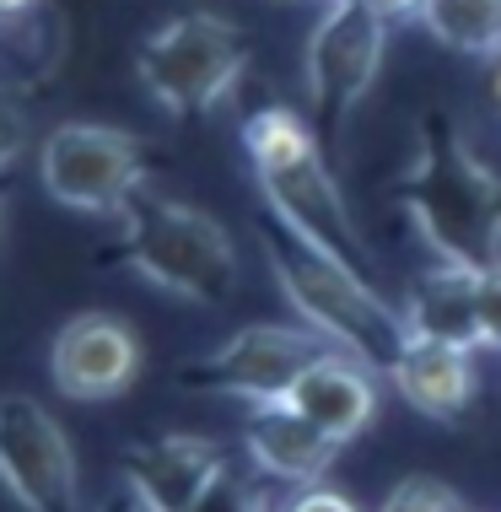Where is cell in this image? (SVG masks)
I'll return each mask as SVG.
<instances>
[{
  "instance_id": "603a6c76",
  "label": "cell",
  "mask_w": 501,
  "mask_h": 512,
  "mask_svg": "<svg viewBox=\"0 0 501 512\" xmlns=\"http://www.w3.org/2000/svg\"><path fill=\"white\" fill-rule=\"evenodd\" d=\"M491 98H496V108H501V54L491 60Z\"/></svg>"
},
{
  "instance_id": "ac0fdd59",
  "label": "cell",
  "mask_w": 501,
  "mask_h": 512,
  "mask_svg": "<svg viewBox=\"0 0 501 512\" xmlns=\"http://www.w3.org/2000/svg\"><path fill=\"white\" fill-rule=\"evenodd\" d=\"M475 318H480V345L501 351V265H485L475 275Z\"/></svg>"
},
{
  "instance_id": "4fadbf2b",
  "label": "cell",
  "mask_w": 501,
  "mask_h": 512,
  "mask_svg": "<svg viewBox=\"0 0 501 512\" xmlns=\"http://www.w3.org/2000/svg\"><path fill=\"white\" fill-rule=\"evenodd\" d=\"M243 453L264 480H281V486L297 491V486H318V480L329 475L334 459H340V442L324 437L308 415L291 410L281 399V405H254L248 410Z\"/></svg>"
},
{
  "instance_id": "9a60e30c",
  "label": "cell",
  "mask_w": 501,
  "mask_h": 512,
  "mask_svg": "<svg viewBox=\"0 0 501 512\" xmlns=\"http://www.w3.org/2000/svg\"><path fill=\"white\" fill-rule=\"evenodd\" d=\"M475 275L464 265H431L410 297L399 302L410 324V340H437L458 345V351H485L480 345V318H475Z\"/></svg>"
},
{
  "instance_id": "d4e9b609",
  "label": "cell",
  "mask_w": 501,
  "mask_h": 512,
  "mask_svg": "<svg viewBox=\"0 0 501 512\" xmlns=\"http://www.w3.org/2000/svg\"><path fill=\"white\" fill-rule=\"evenodd\" d=\"M286 6H297V0H286Z\"/></svg>"
},
{
  "instance_id": "8fae6325",
  "label": "cell",
  "mask_w": 501,
  "mask_h": 512,
  "mask_svg": "<svg viewBox=\"0 0 501 512\" xmlns=\"http://www.w3.org/2000/svg\"><path fill=\"white\" fill-rule=\"evenodd\" d=\"M227 475V448L200 432H167L151 442H135L124 453L119 486L146 512H194L200 496Z\"/></svg>"
},
{
  "instance_id": "44dd1931",
  "label": "cell",
  "mask_w": 501,
  "mask_h": 512,
  "mask_svg": "<svg viewBox=\"0 0 501 512\" xmlns=\"http://www.w3.org/2000/svg\"><path fill=\"white\" fill-rule=\"evenodd\" d=\"M367 6L378 11L383 22H415V17H421L426 0H367Z\"/></svg>"
},
{
  "instance_id": "ffe728a7",
  "label": "cell",
  "mask_w": 501,
  "mask_h": 512,
  "mask_svg": "<svg viewBox=\"0 0 501 512\" xmlns=\"http://www.w3.org/2000/svg\"><path fill=\"white\" fill-rule=\"evenodd\" d=\"M275 512H361V507L345 491H334V486L318 480V486H297V491H291V502H281Z\"/></svg>"
},
{
  "instance_id": "cb8c5ba5",
  "label": "cell",
  "mask_w": 501,
  "mask_h": 512,
  "mask_svg": "<svg viewBox=\"0 0 501 512\" xmlns=\"http://www.w3.org/2000/svg\"><path fill=\"white\" fill-rule=\"evenodd\" d=\"M119 507H124V512H146V507H141V502H135V496H130V491H124V486H119Z\"/></svg>"
},
{
  "instance_id": "e0dca14e",
  "label": "cell",
  "mask_w": 501,
  "mask_h": 512,
  "mask_svg": "<svg viewBox=\"0 0 501 512\" xmlns=\"http://www.w3.org/2000/svg\"><path fill=\"white\" fill-rule=\"evenodd\" d=\"M378 512H469V502L448 486V480L405 475L399 486H388V496L378 502Z\"/></svg>"
},
{
  "instance_id": "5b68a950",
  "label": "cell",
  "mask_w": 501,
  "mask_h": 512,
  "mask_svg": "<svg viewBox=\"0 0 501 512\" xmlns=\"http://www.w3.org/2000/svg\"><path fill=\"white\" fill-rule=\"evenodd\" d=\"M248 65L243 27L221 11H184L162 22L135 54V76L167 114L194 119L211 114L238 92V76Z\"/></svg>"
},
{
  "instance_id": "3957f363",
  "label": "cell",
  "mask_w": 501,
  "mask_h": 512,
  "mask_svg": "<svg viewBox=\"0 0 501 512\" xmlns=\"http://www.w3.org/2000/svg\"><path fill=\"white\" fill-rule=\"evenodd\" d=\"M119 227V254L135 281L194 308H216L238 292V243L211 211L173 195H141L119 216Z\"/></svg>"
},
{
  "instance_id": "6da1fadb",
  "label": "cell",
  "mask_w": 501,
  "mask_h": 512,
  "mask_svg": "<svg viewBox=\"0 0 501 512\" xmlns=\"http://www.w3.org/2000/svg\"><path fill=\"white\" fill-rule=\"evenodd\" d=\"M259 254L270 265L275 292L297 313V324H308L334 351L361 356L367 367H378L388 378V367L410 345V324H405V308L378 286V275L302 243L275 216H264V227H259Z\"/></svg>"
},
{
  "instance_id": "30bf717a",
  "label": "cell",
  "mask_w": 501,
  "mask_h": 512,
  "mask_svg": "<svg viewBox=\"0 0 501 512\" xmlns=\"http://www.w3.org/2000/svg\"><path fill=\"white\" fill-rule=\"evenodd\" d=\"M141 367V335L119 313H76L49 340V378L76 405H103V399L130 394Z\"/></svg>"
},
{
  "instance_id": "9c48e42d",
  "label": "cell",
  "mask_w": 501,
  "mask_h": 512,
  "mask_svg": "<svg viewBox=\"0 0 501 512\" xmlns=\"http://www.w3.org/2000/svg\"><path fill=\"white\" fill-rule=\"evenodd\" d=\"M0 491L22 512H87L71 437L33 394H0Z\"/></svg>"
},
{
  "instance_id": "52a82bcc",
  "label": "cell",
  "mask_w": 501,
  "mask_h": 512,
  "mask_svg": "<svg viewBox=\"0 0 501 512\" xmlns=\"http://www.w3.org/2000/svg\"><path fill=\"white\" fill-rule=\"evenodd\" d=\"M388 54V22L367 0H324L302 44V87L313 103V130L324 146L340 141L345 119L361 108Z\"/></svg>"
},
{
  "instance_id": "7402d4cb",
  "label": "cell",
  "mask_w": 501,
  "mask_h": 512,
  "mask_svg": "<svg viewBox=\"0 0 501 512\" xmlns=\"http://www.w3.org/2000/svg\"><path fill=\"white\" fill-rule=\"evenodd\" d=\"M33 11H38V0H0V27H11V22L33 17Z\"/></svg>"
},
{
  "instance_id": "277c9868",
  "label": "cell",
  "mask_w": 501,
  "mask_h": 512,
  "mask_svg": "<svg viewBox=\"0 0 501 512\" xmlns=\"http://www.w3.org/2000/svg\"><path fill=\"white\" fill-rule=\"evenodd\" d=\"M405 211L437 265H501V178L464 141L426 151L405 184Z\"/></svg>"
},
{
  "instance_id": "5bb4252c",
  "label": "cell",
  "mask_w": 501,
  "mask_h": 512,
  "mask_svg": "<svg viewBox=\"0 0 501 512\" xmlns=\"http://www.w3.org/2000/svg\"><path fill=\"white\" fill-rule=\"evenodd\" d=\"M475 356L480 351H458V345H437V340H410L405 356L388 367V389L405 399L415 415H426V421H458L480 389Z\"/></svg>"
},
{
  "instance_id": "7a4b0ae2",
  "label": "cell",
  "mask_w": 501,
  "mask_h": 512,
  "mask_svg": "<svg viewBox=\"0 0 501 512\" xmlns=\"http://www.w3.org/2000/svg\"><path fill=\"white\" fill-rule=\"evenodd\" d=\"M243 151L264 195V211L286 232H297L302 243L372 275V243L351 216V205H345V189L329 168V146L313 130V119H302L297 108L281 103L259 108L243 124Z\"/></svg>"
},
{
  "instance_id": "8992f818",
  "label": "cell",
  "mask_w": 501,
  "mask_h": 512,
  "mask_svg": "<svg viewBox=\"0 0 501 512\" xmlns=\"http://www.w3.org/2000/svg\"><path fill=\"white\" fill-rule=\"evenodd\" d=\"M38 184L65 211L119 221L146 195V146L119 124L65 119L38 146Z\"/></svg>"
},
{
  "instance_id": "7c38bea8",
  "label": "cell",
  "mask_w": 501,
  "mask_h": 512,
  "mask_svg": "<svg viewBox=\"0 0 501 512\" xmlns=\"http://www.w3.org/2000/svg\"><path fill=\"white\" fill-rule=\"evenodd\" d=\"M383 383L388 378H383L378 367H367L361 356L329 351V356H318V362L297 378V389L286 394V405L302 410L318 432L334 437L345 448V442H356L372 421H378Z\"/></svg>"
},
{
  "instance_id": "ba28073f",
  "label": "cell",
  "mask_w": 501,
  "mask_h": 512,
  "mask_svg": "<svg viewBox=\"0 0 501 512\" xmlns=\"http://www.w3.org/2000/svg\"><path fill=\"white\" fill-rule=\"evenodd\" d=\"M329 351L334 345L324 335H313L308 324H270V318H264V324L232 329L211 356H200V362L184 367V378L200 383V389H211V394L243 399L248 410L281 405V399L297 389L302 372Z\"/></svg>"
},
{
  "instance_id": "2e32d148",
  "label": "cell",
  "mask_w": 501,
  "mask_h": 512,
  "mask_svg": "<svg viewBox=\"0 0 501 512\" xmlns=\"http://www.w3.org/2000/svg\"><path fill=\"white\" fill-rule=\"evenodd\" d=\"M415 22L453 54H501V0H426Z\"/></svg>"
},
{
  "instance_id": "d6986e66",
  "label": "cell",
  "mask_w": 501,
  "mask_h": 512,
  "mask_svg": "<svg viewBox=\"0 0 501 512\" xmlns=\"http://www.w3.org/2000/svg\"><path fill=\"white\" fill-rule=\"evenodd\" d=\"M194 512H264V502H259V491L248 486L243 475H232V469H227V475L200 496V507H194Z\"/></svg>"
}]
</instances>
